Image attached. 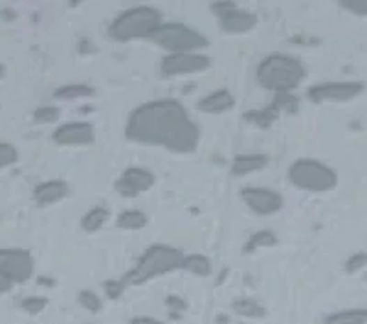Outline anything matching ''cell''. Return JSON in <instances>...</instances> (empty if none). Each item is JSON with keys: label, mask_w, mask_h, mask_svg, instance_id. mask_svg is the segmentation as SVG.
<instances>
[{"label": "cell", "mask_w": 367, "mask_h": 324, "mask_svg": "<svg viewBox=\"0 0 367 324\" xmlns=\"http://www.w3.org/2000/svg\"><path fill=\"white\" fill-rule=\"evenodd\" d=\"M201 127L178 99L162 97L141 103L127 115L125 138L146 147H160L175 154L195 152Z\"/></svg>", "instance_id": "cell-1"}, {"label": "cell", "mask_w": 367, "mask_h": 324, "mask_svg": "<svg viewBox=\"0 0 367 324\" xmlns=\"http://www.w3.org/2000/svg\"><path fill=\"white\" fill-rule=\"evenodd\" d=\"M307 77V68L294 55L276 54L265 55L256 68V81L263 90L285 94L294 92Z\"/></svg>", "instance_id": "cell-2"}, {"label": "cell", "mask_w": 367, "mask_h": 324, "mask_svg": "<svg viewBox=\"0 0 367 324\" xmlns=\"http://www.w3.org/2000/svg\"><path fill=\"white\" fill-rule=\"evenodd\" d=\"M184 259H186V253L178 248H173L169 244H153L140 254L134 268L127 271L121 280L127 288L146 284L156 277H164L167 273L182 270Z\"/></svg>", "instance_id": "cell-3"}, {"label": "cell", "mask_w": 367, "mask_h": 324, "mask_svg": "<svg viewBox=\"0 0 367 324\" xmlns=\"http://www.w3.org/2000/svg\"><path fill=\"white\" fill-rule=\"evenodd\" d=\"M164 24L162 11L155 6H132L121 11L109 24V35L118 42H131L138 39H151Z\"/></svg>", "instance_id": "cell-4"}, {"label": "cell", "mask_w": 367, "mask_h": 324, "mask_svg": "<svg viewBox=\"0 0 367 324\" xmlns=\"http://www.w3.org/2000/svg\"><path fill=\"white\" fill-rule=\"evenodd\" d=\"M287 178L296 189L314 195L329 193L336 189L338 185L336 170L314 158H297L292 161L287 170Z\"/></svg>", "instance_id": "cell-5"}, {"label": "cell", "mask_w": 367, "mask_h": 324, "mask_svg": "<svg viewBox=\"0 0 367 324\" xmlns=\"http://www.w3.org/2000/svg\"><path fill=\"white\" fill-rule=\"evenodd\" d=\"M151 40L167 54H192L210 46V39L202 31L184 22H164Z\"/></svg>", "instance_id": "cell-6"}, {"label": "cell", "mask_w": 367, "mask_h": 324, "mask_svg": "<svg viewBox=\"0 0 367 324\" xmlns=\"http://www.w3.org/2000/svg\"><path fill=\"white\" fill-rule=\"evenodd\" d=\"M210 10L219 19L221 30L228 35H242V33H248L259 24L256 13L241 10L235 2H213L210 6Z\"/></svg>", "instance_id": "cell-7"}, {"label": "cell", "mask_w": 367, "mask_h": 324, "mask_svg": "<svg viewBox=\"0 0 367 324\" xmlns=\"http://www.w3.org/2000/svg\"><path fill=\"white\" fill-rule=\"evenodd\" d=\"M366 90V83L362 81H327V83H318L312 85L307 90L309 101L314 105L322 103H348L357 99Z\"/></svg>", "instance_id": "cell-8"}, {"label": "cell", "mask_w": 367, "mask_h": 324, "mask_svg": "<svg viewBox=\"0 0 367 324\" xmlns=\"http://www.w3.org/2000/svg\"><path fill=\"white\" fill-rule=\"evenodd\" d=\"M0 273L13 284H24L36 273V260L28 250L0 248Z\"/></svg>", "instance_id": "cell-9"}, {"label": "cell", "mask_w": 367, "mask_h": 324, "mask_svg": "<svg viewBox=\"0 0 367 324\" xmlns=\"http://www.w3.org/2000/svg\"><path fill=\"white\" fill-rule=\"evenodd\" d=\"M212 66V57L202 51L192 54H167L160 60V74L164 77H184V75L202 74Z\"/></svg>", "instance_id": "cell-10"}, {"label": "cell", "mask_w": 367, "mask_h": 324, "mask_svg": "<svg viewBox=\"0 0 367 324\" xmlns=\"http://www.w3.org/2000/svg\"><path fill=\"white\" fill-rule=\"evenodd\" d=\"M241 200L248 209L257 216L277 215L285 207V198L279 191L270 187H257L248 185L241 189Z\"/></svg>", "instance_id": "cell-11"}, {"label": "cell", "mask_w": 367, "mask_h": 324, "mask_svg": "<svg viewBox=\"0 0 367 324\" xmlns=\"http://www.w3.org/2000/svg\"><path fill=\"white\" fill-rule=\"evenodd\" d=\"M156 184V176L149 169L143 167H129L120 175L114 184L118 195L121 198H136L151 191Z\"/></svg>", "instance_id": "cell-12"}, {"label": "cell", "mask_w": 367, "mask_h": 324, "mask_svg": "<svg viewBox=\"0 0 367 324\" xmlns=\"http://www.w3.org/2000/svg\"><path fill=\"white\" fill-rule=\"evenodd\" d=\"M52 140L61 147H86L96 141V129L88 121H70L57 127Z\"/></svg>", "instance_id": "cell-13"}, {"label": "cell", "mask_w": 367, "mask_h": 324, "mask_svg": "<svg viewBox=\"0 0 367 324\" xmlns=\"http://www.w3.org/2000/svg\"><path fill=\"white\" fill-rule=\"evenodd\" d=\"M70 195V185L65 180H46L36 185L33 189V202L39 207H52V205L61 204L63 200Z\"/></svg>", "instance_id": "cell-14"}, {"label": "cell", "mask_w": 367, "mask_h": 324, "mask_svg": "<svg viewBox=\"0 0 367 324\" xmlns=\"http://www.w3.org/2000/svg\"><path fill=\"white\" fill-rule=\"evenodd\" d=\"M233 106H235V95L228 88H219V90L210 92L196 103V108L201 110L202 114L210 115L226 114Z\"/></svg>", "instance_id": "cell-15"}, {"label": "cell", "mask_w": 367, "mask_h": 324, "mask_svg": "<svg viewBox=\"0 0 367 324\" xmlns=\"http://www.w3.org/2000/svg\"><path fill=\"white\" fill-rule=\"evenodd\" d=\"M270 158L263 152H248V154H239L233 158L232 167H230V172H232L235 178H244V176H250L257 170H263L268 165Z\"/></svg>", "instance_id": "cell-16"}, {"label": "cell", "mask_w": 367, "mask_h": 324, "mask_svg": "<svg viewBox=\"0 0 367 324\" xmlns=\"http://www.w3.org/2000/svg\"><path fill=\"white\" fill-rule=\"evenodd\" d=\"M322 324H367V308H345L325 315Z\"/></svg>", "instance_id": "cell-17"}, {"label": "cell", "mask_w": 367, "mask_h": 324, "mask_svg": "<svg viewBox=\"0 0 367 324\" xmlns=\"http://www.w3.org/2000/svg\"><path fill=\"white\" fill-rule=\"evenodd\" d=\"M233 314L244 319H263L267 315L265 306L259 300L251 299V297H237L232 302Z\"/></svg>", "instance_id": "cell-18"}, {"label": "cell", "mask_w": 367, "mask_h": 324, "mask_svg": "<svg viewBox=\"0 0 367 324\" xmlns=\"http://www.w3.org/2000/svg\"><path fill=\"white\" fill-rule=\"evenodd\" d=\"M109 218H111V213H109L107 207L94 205L81 218V229L85 231V233H96V231H100L109 222Z\"/></svg>", "instance_id": "cell-19"}, {"label": "cell", "mask_w": 367, "mask_h": 324, "mask_svg": "<svg viewBox=\"0 0 367 324\" xmlns=\"http://www.w3.org/2000/svg\"><path fill=\"white\" fill-rule=\"evenodd\" d=\"M279 114L281 112L277 110V106L274 103H270V105L261 110H248L247 114H244V120L248 123H251V125L259 127V129H270L277 121Z\"/></svg>", "instance_id": "cell-20"}, {"label": "cell", "mask_w": 367, "mask_h": 324, "mask_svg": "<svg viewBox=\"0 0 367 324\" xmlns=\"http://www.w3.org/2000/svg\"><path fill=\"white\" fill-rule=\"evenodd\" d=\"M96 95V90L91 85H83V83H70V85L59 86L54 92V97L59 101H74L83 99V97H92Z\"/></svg>", "instance_id": "cell-21"}, {"label": "cell", "mask_w": 367, "mask_h": 324, "mask_svg": "<svg viewBox=\"0 0 367 324\" xmlns=\"http://www.w3.org/2000/svg\"><path fill=\"white\" fill-rule=\"evenodd\" d=\"M182 270L189 271V273L196 275V277H210V275L213 273V264L206 254L192 253L186 254L184 264H182Z\"/></svg>", "instance_id": "cell-22"}, {"label": "cell", "mask_w": 367, "mask_h": 324, "mask_svg": "<svg viewBox=\"0 0 367 324\" xmlns=\"http://www.w3.org/2000/svg\"><path fill=\"white\" fill-rule=\"evenodd\" d=\"M277 244V234L270 229H259L256 233L250 234V238L242 248V253H253L257 250H263V248H272V245Z\"/></svg>", "instance_id": "cell-23"}, {"label": "cell", "mask_w": 367, "mask_h": 324, "mask_svg": "<svg viewBox=\"0 0 367 324\" xmlns=\"http://www.w3.org/2000/svg\"><path fill=\"white\" fill-rule=\"evenodd\" d=\"M116 225L125 231L143 229L147 225V215L140 209H127L120 213V216L116 218Z\"/></svg>", "instance_id": "cell-24"}, {"label": "cell", "mask_w": 367, "mask_h": 324, "mask_svg": "<svg viewBox=\"0 0 367 324\" xmlns=\"http://www.w3.org/2000/svg\"><path fill=\"white\" fill-rule=\"evenodd\" d=\"M77 305L92 315H97L103 309V300L94 289H81L77 293Z\"/></svg>", "instance_id": "cell-25"}, {"label": "cell", "mask_w": 367, "mask_h": 324, "mask_svg": "<svg viewBox=\"0 0 367 324\" xmlns=\"http://www.w3.org/2000/svg\"><path fill=\"white\" fill-rule=\"evenodd\" d=\"M272 103L277 106L279 112H285V114H296L297 110H299V99H297V95L294 92L276 94Z\"/></svg>", "instance_id": "cell-26"}, {"label": "cell", "mask_w": 367, "mask_h": 324, "mask_svg": "<svg viewBox=\"0 0 367 324\" xmlns=\"http://www.w3.org/2000/svg\"><path fill=\"white\" fill-rule=\"evenodd\" d=\"M48 306V299L42 295H30L20 300V309L28 315H39L42 314Z\"/></svg>", "instance_id": "cell-27"}, {"label": "cell", "mask_w": 367, "mask_h": 324, "mask_svg": "<svg viewBox=\"0 0 367 324\" xmlns=\"http://www.w3.org/2000/svg\"><path fill=\"white\" fill-rule=\"evenodd\" d=\"M59 115H61V110L54 105H45L33 110V121H36V123H40V125L54 123V121L59 120Z\"/></svg>", "instance_id": "cell-28"}, {"label": "cell", "mask_w": 367, "mask_h": 324, "mask_svg": "<svg viewBox=\"0 0 367 324\" xmlns=\"http://www.w3.org/2000/svg\"><path fill=\"white\" fill-rule=\"evenodd\" d=\"M17 160H19V150H17L15 145L0 141V170L15 165Z\"/></svg>", "instance_id": "cell-29"}, {"label": "cell", "mask_w": 367, "mask_h": 324, "mask_svg": "<svg viewBox=\"0 0 367 324\" xmlns=\"http://www.w3.org/2000/svg\"><path fill=\"white\" fill-rule=\"evenodd\" d=\"M127 286L123 284V280L121 279H107L103 282V291L111 300H118L121 295L125 293Z\"/></svg>", "instance_id": "cell-30"}, {"label": "cell", "mask_w": 367, "mask_h": 324, "mask_svg": "<svg viewBox=\"0 0 367 324\" xmlns=\"http://www.w3.org/2000/svg\"><path fill=\"white\" fill-rule=\"evenodd\" d=\"M166 306L169 309V314L175 315V317L187 311V300L184 297H180V295H167Z\"/></svg>", "instance_id": "cell-31"}, {"label": "cell", "mask_w": 367, "mask_h": 324, "mask_svg": "<svg viewBox=\"0 0 367 324\" xmlns=\"http://www.w3.org/2000/svg\"><path fill=\"white\" fill-rule=\"evenodd\" d=\"M340 8L352 13V15L367 17V0H342Z\"/></svg>", "instance_id": "cell-32"}, {"label": "cell", "mask_w": 367, "mask_h": 324, "mask_svg": "<svg viewBox=\"0 0 367 324\" xmlns=\"http://www.w3.org/2000/svg\"><path fill=\"white\" fill-rule=\"evenodd\" d=\"M367 266V254L362 253V251H358V253L351 254L345 262V271L348 273H357V271L364 270Z\"/></svg>", "instance_id": "cell-33"}, {"label": "cell", "mask_w": 367, "mask_h": 324, "mask_svg": "<svg viewBox=\"0 0 367 324\" xmlns=\"http://www.w3.org/2000/svg\"><path fill=\"white\" fill-rule=\"evenodd\" d=\"M129 324H167L164 321L156 319V317H151V315H136L129 321Z\"/></svg>", "instance_id": "cell-34"}, {"label": "cell", "mask_w": 367, "mask_h": 324, "mask_svg": "<svg viewBox=\"0 0 367 324\" xmlns=\"http://www.w3.org/2000/svg\"><path fill=\"white\" fill-rule=\"evenodd\" d=\"M13 282H11L10 279H8V277H6V275H2L0 273V295H4V293H8V291H11V289H13Z\"/></svg>", "instance_id": "cell-35"}, {"label": "cell", "mask_w": 367, "mask_h": 324, "mask_svg": "<svg viewBox=\"0 0 367 324\" xmlns=\"http://www.w3.org/2000/svg\"><path fill=\"white\" fill-rule=\"evenodd\" d=\"M4 75H6V68H4V65H0V79H2Z\"/></svg>", "instance_id": "cell-36"}]
</instances>
